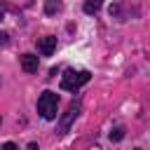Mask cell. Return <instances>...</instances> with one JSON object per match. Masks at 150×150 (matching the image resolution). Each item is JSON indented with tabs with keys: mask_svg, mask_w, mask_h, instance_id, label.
<instances>
[{
	"mask_svg": "<svg viewBox=\"0 0 150 150\" xmlns=\"http://www.w3.org/2000/svg\"><path fill=\"white\" fill-rule=\"evenodd\" d=\"M80 108H82V105H80L77 101L68 105V110L63 112V117H61V122H59V134H66V131H68V127H70V124L75 122V117L80 115Z\"/></svg>",
	"mask_w": 150,
	"mask_h": 150,
	"instance_id": "cell-3",
	"label": "cell"
},
{
	"mask_svg": "<svg viewBox=\"0 0 150 150\" xmlns=\"http://www.w3.org/2000/svg\"><path fill=\"white\" fill-rule=\"evenodd\" d=\"M63 9V5L59 2V0H45V12L47 14H56V12H61Z\"/></svg>",
	"mask_w": 150,
	"mask_h": 150,
	"instance_id": "cell-7",
	"label": "cell"
},
{
	"mask_svg": "<svg viewBox=\"0 0 150 150\" xmlns=\"http://www.w3.org/2000/svg\"><path fill=\"white\" fill-rule=\"evenodd\" d=\"M26 150H40V148H38V143H28V148H26Z\"/></svg>",
	"mask_w": 150,
	"mask_h": 150,
	"instance_id": "cell-11",
	"label": "cell"
},
{
	"mask_svg": "<svg viewBox=\"0 0 150 150\" xmlns=\"http://www.w3.org/2000/svg\"><path fill=\"white\" fill-rule=\"evenodd\" d=\"M0 21H2V12H0Z\"/></svg>",
	"mask_w": 150,
	"mask_h": 150,
	"instance_id": "cell-12",
	"label": "cell"
},
{
	"mask_svg": "<svg viewBox=\"0 0 150 150\" xmlns=\"http://www.w3.org/2000/svg\"><path fill=\"white\" fill-rule=\"evenodd\" d=\"M38 49H40L42 56L54 54V49H56V38H54V35H45V38H40V40H38Z\"/></svg>",
	"mask_w": 150,
	"mask_h": 150,
	"instance_id": "cell-4",
	"label": "cell"
},
{
	"mask_svg": "<svg viewBox=\"0 0 150 150\" xmlns=\"http://www.w3.org/2000/svg\"><path fill=\"white\" fill-rule=\"evenodd\" d=\"M0 122H2V120H0Z\"/></svg>",
	"mask_w": 150,
	"mask_h": 150,
	"instance_id": "cell-13",
	"label": "cell"
},
{
	"mask_svg": "<svg viewBox=\"0 0 150 150\" xmlns=\"http://www.w3.org/2000/svg\"><path fill=\"white\" fill-rule=\"evenodd\" d=\"M7 42H9V35H7L5 30H0V47H5Z\"/></svg>",
	"mask_w": 150,
	"mask_h": 150,
	"instance_id": "cell-9",
	"label": "cell"
},
{
	"mask_svg": "<svg viewBox=\"0 0 150 150\" xmlns=\"http://www.w3.org/2000/svg\"><path fill=\"white\" fill-rule=\"evenodd\" d=\"M2 150H19V148H16V143H12V141H7V143L2 145Z\"/></svg>",
	"mask_w": 150,
	"mask_h": 150,
	"instance_id": "cell-10",
	"label": "cell"
},
{
	"mask_svg": "<svg viewBox=\"0 0 150 150\" xmlns=\"http://www.w3.org/2000/svg\"><path fill=\"white\" fill-rule=\"evenodd\" d=\"M89 70H73V68H68L63 75H61V89L63 91H77L82 84H87L89 82Z\"/></svg>",
	"mask_w": 150,
	"mask_h": 150,
	"instance_id": "cell-2",
	"label": "cell"
},
{
	"mask_svg": "<svg viewBox=\"0 0 150 150\" xmlns=\"http://www.w3.org/2000/svg\"><path fill=\"white\" fill-rule=\"evenodd\" d=\"M101 7H103V0H84V5H82L84 14H96Z\"/></svg>",
	"mask_w": 150,
	"mask_h": 150,
	"instance_id": "cell-6",
	"label": "cell"
},
{
	"mask_svg": "<svg viewBox=\"0 0 150 150\" xmlns=\"http://www.w3.org/2000/svg\"><path fill=\"white\" fill-rule=\"evenodd\" d=\"M38 112H40L42 120H56V115H59V94L45 89L38 98Z\"/></svg>",
	"mask_w": 150,
	"mask_h": 150,
	"instance_id": "cell-1",
	"label": "cell"
},
{
	"mask_svg": "<svg viewBox=\"0 0 150 150\" xmlns=\"http://www.w3.org/2000/svg\"><path fill=\"white\" fill-rule=\"evenodd\" d=\"M122 136H124V129L122 127H115L110 131V141H122Z\"/></svg>",
	"mask_w": 150,
	"mask_h": 150,
	"instance_id": "cell-8",
	"label": "cell"
},
{
	"mask_svg": "<svg viewBox=\"0 0 150 150\" xmlns=\"http://www.w3.org/2000/svg\"><path fill=\"white\" fill-rule=\"evenodd\" d=\"M38 66H40V59H38L35 54H23V56H21V68H23L26 73H35Z\"/></svg>",
	"mask_w": 150,
	"mask_h": 150,
	"instance_id": "cell-5",
	"label": "cell"
}]
</instances>
